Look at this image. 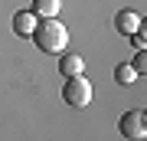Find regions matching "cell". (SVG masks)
<instances>
[{
	"instance_id": "cell-1",
	"label": "cell",
	"mask_w": 147,
	"mask_h": 141,
	"mask_svg": "<svg viewBox=\"0 0 147 141\" xmlns=\"http://www.w3.org/2000/svg\"><path fill=\"white\" fill-rule=\"evenodd\" d=\"M33 40H36L39 52H49V56H62L65 46H69V30L65 23H59L56 16H49V20L36 23V30H33Z\"/></svg>"
},
{
	"instance_id": "cell-2",
	"label": "cell",
	"mask_w": 147,
	"mask_h": 141,
	"mask_svg": "<svg viewBox=\"0 0 147 141\" xmlns=\"http://www.w3.org/2000/svg\"><path fill=\"white\" fill-rule=\"evenodd\" d=\"M62 99L72 108H88L92 105V82L85 76H69L65 85H62Z\"/></svg>"
},
{
	"instance_id": "cell-3",
	"label": "cell",
	"mask_w": 147,
	"mask_h": 141,
	"mask_svg": "<svg viewBox=\"0 0 147 141\" xmlns=\"http://www.w3.org/2000/svg\"><path fill=\"white\" fill-rule=\"evenodd\" d=\"M118 128H121V135H124L127 141H144V138H147V115H144V108L124 112Z\"/></svg>"
},
{
	"instance_id": "cell-4",
	"label": "cell",
	"mask_w": 147,
	"mask_h": 141,
	"mask_svg": "<svg viewBox=\"0 0 147 141\" xmlns=\"http://www.w3.org/2000/svg\"><path fill=\"white\" fill-rule=\"evenodd\" d=\"M141 13H134V10H118L115 13V30L118 33H124V36H134L137 30H141Z\"/></svg>"
},
{
	"instance_id": "cell-5",
	"label": "cell",
	"mask_w": 147,
	"mask_h": 141,
	"mask_svg": "<svg viewBox=\"0 0 147 141\" xmlns=\"http://www.w3.org/2000/svg\"><path fill=\"white\" fill-rule=\"evenodd\" d=\"M59 72H62V79L82 76L85 72V59L79 56V52H62V56H59Z\"/></svg>"
},
{
	"instance_id": "cell-6",
	"label": "cell",
	"mask_w": 147,
	"mask_h": 141,
	"mask_svg": "<svg viewBox=\"0 0 147 141\" xmlns=\"http://www.w3.org/2000/svg\"><path fill=\"white\" fill-rule=\"evenodd\" d=\"M13 30H16V36H33V30H36V16H33L30 10L13 13Z\"/></svg>"
},
{
	"instance_id": "cell-7",
	"label": "cell",
	"mask_w": 147,
	"mask_h": 141,
	"mask_svg": "<svg viewBox=\"0 0 147 141\" xmlns=\"http://www.w3.org/2000/svg\"><path fill=\"white\" fill-rule=\"evenodd\" d=\"M59 7H62V0H33L30 13H33V16H42V20H49V16L59 13Z\"/></svg>"
},
{
	"instance_id": "cell-8",
	"label": "cell",
	"mask_w": 147,
	"mask_h": 141,
	"mask_svg": "<svg viewBox=\"0 0 147 141\" xmlns=\"http://www.w3.org/2000/svg\"><path fill=\"white\" fill-rule=\"evenodd\" d=\"M137 79H141V76L134 72V66H131V63H121V66H115V82H118V85H134Z\"/></svg>"
},
{
	"instance_id": "cell-9",
	"label": "cell",
	"mask_w": 147,
	"mask_h": 141,
	"mask_svg": "<svg viewBox=\"0 0 147 141\" xmlns=\"http://www.w3.org/2000/svg\"><path fill=\"white\" fill-rule=\"evenodd\" d=\"M131 66H134V72H137V76H144V69H147V59H144V49H137V56H134V63H131Z\"/></svg>"
},
{
	"instance_id": "cell-10",
	"label": "cell",
	"mask_w": 147,
	"mask_h": 141,
	"mask_svg": "<svg viewBox=\"0 0 147 141\" xmlns=\"http://www.w3.org/2000/svg\"><path fill=\"white\" fill-rule=\"evenodd\" d=\"M131 43H134V49H144V46H147V36H144V30H137L134 36H131Z\"/></svg>"
}]
</instances>
